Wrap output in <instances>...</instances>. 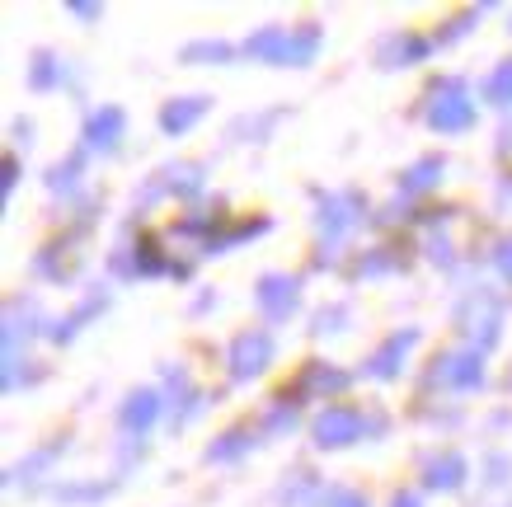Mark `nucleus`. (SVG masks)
Segmentation results:
<instances>
[{
    "label": "nucleus",
    "instance_id": "0eeeda50",
    "mask_svg": "<svg viewBox=\"0 0 512 507\" xmlns=\"http://www.w3.org/2000/svg\"><path fill=\"white\" fill-rule=\"evenodd\" d=\"M249 52H254V57H273V62H287V57H292V38H287V33H278V29L254 33V38H249Z\"/></svg>",
    "mask_w": 512,
    "mask_h": 507
},
{
    "label": "nucleus",
    "instance_id": "39448f33",
    "mask_svg": "<svg viewBox=\"0 0 512 507\" xmlns=\"http://www.w3.org/2000/svg\"><path fill=\"white\" fill-rule=\"evenodd\" d=\"M118 132H123V113H118V108H104V113H94L90 127H85L90 146H113V141H118Z\"/></svg>",
    "mask_w": 512,
    "mask_h": 507
},
{
    "label": "nucleus",
    "instance_id": "20e7f679",
    "mask_svg": "<svg viewBox=\"0 0 512 507\" xmlns=\"http://www.w3.org/2000/svg\"><path fill=\"white\" fill-rule=\"evenodd\" d=\"M259 306H264V315H273V320L292 315V306H296V282H292V277H282V273L264 277V282H259Z\"/></svg>",
    "mask_w": 512,
    "mask_h": 507
},
{
    "label": "nucleus",
    "instance_id": "7ed1b4c3",
    "mask_svg": "<svg viewBox=\"0 0 512 507\" xmlns=\"http://www.w3.org/2000/svg\"><path fill=\"white\" fill-rule=\"evenodd\" d=\"M268 357H273V338L264 329H249V334H240L231 343V376H240V381L259 376Z\"/></svg>",
    "mask_w": 512,
    "mask_h": 507
},
{
    "label": "nucleus",
    "instance_id": "f03ea898",
    "mask_svg": "<svg viewBox=\"0 0 512 507\" xmlns=\"http://www.w3.org/2000/svg\"><path fill=\"white\" fill-rule=\"evenodd\" d=\"M362 437V414L353 404H334L315 418V442L320 446H353Z\"/></svg>",
    "mask_w": 512,
    "mask_h": 507
},
{
    "label": "nucleus",
    "instance_id": "2eb2a0df",
    "mask_svg": "<svg viewBox=\"0 0 512 507\" xmlns=\"http://www.w3.org/2000/svg\"><path fill=\"white\" fill-rule=\"evenodd\" d=\"M188 57H231V47H221V43H202V47H188Z\"/></svg>",
    "mask_w": 512,
    "mask_h": 507
},
{
    "label": "nucleus",
    "instance_id": "f8f14e48",
    "mask_svg": "<svg viewBox=\"0 0 512 507\" xmlns=\"http://www.w3.org/2000/svg\"><path fill=\"white\" fill-rule=\"evenodd\" d=\"M484 94H489V104H512V62H503L484 80Z\"/></svg>",
    "mask_w": 512,
    "mask_h": 507
},
{
    "label": "nucleus",
    "instance_id": "f3484780",
    "mask_svg": "<svg viewBox=\"0 0 512 507\" xmlns=\"http://www.w3.org/2000/svg\"><path fill=\"white\" fill-rule=\"evenodd\" d=\"M395 507H419V503H414L409 493H400V498H395Z\"/></svg>",
    "mask_w": 512,
    "mask_h": 507
},
{
    "label": "nucleus",
    "instance_id": "1a4fd4ad",
    "mask_svg": "<svg viewBox=\"0 0 512 507\" xmlns=\"http://www.w3.org/2000/svg\"><path fill=\"white\" fill-rule=\"evenodd\" d=\"M202 99H174L170 108H165V118H160V123H165V132H184V127H193L202 118Z\"/></svg>",
    "mask_w": 512,
    "mask_h": 507
},
{
    "label": "nucleus",
    "instance_id": "9b49d317",
    "mask_svg": "<svg viewBox=\"0 0 512 507\" xmlns=\"http://www.w3.org/2000/svg\"><path fill=\"white\" fill-rule=\"evenodd\" d=\"M409 343H414V329H404V334H395V338L386 343V353L372 357V371H381V376H395V371H400L395 362H400V353L409 348Z\"/></svg>",
    "mask_w": 512,
    "mask_h": 507
},
{
    "label": "nucleus",
    "instance_id": "f257e3e1",
    "mask_svg": "<svg viewBox=\"0 0 512 507\" xmlns=\"http://www.w3.org/2000/svg\"><path fill=\"white\" fill-rule=\"evenodd\" d=\"M428 123L437 132H466L475 123V104L466 99V85L451 80V85H437L433 90V104H428Z\"/></svg>",
    "mask_w": 512,
    "mask_h": 507
},
{
    "label": "nucleus",
    "instance_id": "ddd939ff",
    "mask_svg": "<svg viewBox=\"0 0 512 507\" xmlns=\"http://www.w3.org/2000/svg\"><path fill=\"white\" fill-rule=\"evenodd\" d=\"M343 381H348V376H339V371H329L325 362H320V367L301 381V390H306V395H311V390H343Z\"/></svg>",
    "mask_w": 512,
    "mask_h": 507
},
{
    "label": "nucleus",
    "instance_id": "6e6552de",
    "mask_svg": "<svg viewBox=\"0 0 512 507\" xmlns=\"http://www.w3.org/2000/svg\"><path fill=\"white\" fill-rule=\"evenodd\" d=\"M442 376H447L451 385H475V381H480V357H475V353L442 357Z\"/></svg>",
    "mask_w": 512,
    "mask_h": 507
},
{
    "label": "nucleus",
    "instance_id": "423d86ee",
    "mask_svg": "<svg viewBox=\"0 0 512 507\" xmlns=\"http://www.w3.org/2000/svg\"><path fill=\"white\" fill-rule=\"evenodd\" d=\"M160 414V395H151V390H141V395H132L123 409V423L127 428H151Z\"/></svg>",
    "mask_w": 512,
    "mask_h": 507
},
{
    "label": "nucleus",
    "instance_id": "dca6fc26",
    "mask_svg": "<svg viewBox=\"0 0 512 507\" xmlns=\"http://www.w3.org/2000/svg\"><path fill=\"white\" fill-rule=\"evenodd\" d=\"M334 507H367V503H362L357 493H339V498H334Z\"/></svg>",
    "mask_w": 512,
    "mask_h": 507
},
{
    "label": "nucleus",
    "instance_id": "9d476101",
    "mask_svg": "<svg viewBox=\"0 0 512 507\" xmlns=\"http://www.w3.org/2000/svg\"><path fill=\"white\" fill-rule=\"evenodd\" d=\"M461 475H466L461 456H442V461L428 465V484H433V489H456V484H461Z\"/></svg>",
    "mask_w": 512,
    "mask_h": 507
},
{
    "label": "nucleus",
    "instance_id": "4468645a",
    "mask_svg": "<svg viewBox=\"0 0 512 507\" xmlns=\"http://www.w3.org/2000/svg\"><path fill=\"white\" fill-rule=\"evenodd\" d=\"M494 263H498V273H503V277H512V240H503V245H498Z\"/></svg>",
    "mask_w": 512,
    "mask_h": 507
}]
</instances>
